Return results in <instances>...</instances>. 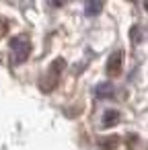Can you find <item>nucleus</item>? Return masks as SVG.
<instances>
[{
  "label": "nucleus",
  "instance_id": "4",
  "mask_svg": "<svg viewBox=\"0 0 148 150\" xmlns=\"http://www.w3.org/2000/svg\"><path fill=\"white\" fill-rule=\"evenodd\" d=\"M103 6H105V0H84V13H86L89 17L101 15Z\"/></svg>",
  "mask_w": 148,
  "mask_h": 150
},
{
  "label": "nucleus",
  "instance_id": "7",
  "mask_svg": "<svg viewBox=\"0 0 148 150\" xmlns=\"http://www.w3.org/2000/svg\"><path fill=\"white\" fill-rule=\"evenodd\" d=\"M117 121H119V113H117V111H107V113H105V119H103V125L109 127V125H113V123H117Z\"/></svg>",
  "mask_w": 148,
  "mask_h": 150
},
{
  "label": "nucleus",
  "instance_id": "5",
  "mask_svg": "<svg viewBox=\"0 0 148 150\" xmlns=\"http://www.w3.org/2000/svg\"><path fill=\"white\" fill-rule=\"evenodd\" d=\"M117 144H119L117 136H109V138H103V140L99 142V150H115Z\"/></svg>",
  "mask_w": 148,
  "mask_h": 150
},
{
  "label": "nucleus",
  "instance_id": "3",
  "mask_svg": "<svg viewBox=\"0 0 148 150\" xmlns=\"http://www.w3.org/2000/svg\"><path fill=\"white\" fill-rule=\"evenodd\" d=\"M121 68H123V52L121 50H115L109 56V60H107V74L111 78H115V76L121 74Z\"/></svg>",
  "mask_w": 148,
  "mask_h": 150
},
{
  "label": "nucleus",
  "instance_id": "6",
  "mask_svg": "<svg viewBox=\"0 0 148 150\" xmlns=\"http://www.w3.org/2000/svg\"><path fill=\"white\" fill-rule=\"evenodd\" d=\"M97 97H101V99H109V97H113V84H109V82L99 84V86H97Z\"/></svg>",
  "mask_w": 148,
  "mask_h": 150
},
{
  "label": "nucleus",
  "instance_id": "2",
  "mask_svg": "<svg viewBox=\"0 0 148 150\" xmlns=\"http://www.w3.org/2000/svg\"><path fill=\"white\" fill-rule=\"evenodd\" d=\"M11 52H13V62L15 64H23L29 60L31 56V41L27 35H19L15 39H11Z\"/></svg>",
  "mask_w": 148,
  "mask_h": 150
},
{
  "label": "nucleus",
  "instance_id": "9",
  "mask_svg": "<svg viewBox=\"0 0 148 150\" xmlns=\"http://www.w3.org/2000/svg\"><path fill=\"white\" fill-rule=\"evenodd\" d=\"M144 8H146V13H148V0H146V2H144Z\"/></svg>",
  "mask_w": 148,
  "mask_h": 150
},
{
  "label": "nucleus",
  "instance_id": "8",
  "mask_svg": "<svg viewBox=\"0 0 148 150\" xmlns=\"http://www.w3.org/2000/svg\"><path fill=\"white\" fill-rule=\"evenodd\" d=\"M11 31V23L6 21V19H2V17H0V37H2V35H6Z\"/></svg>",
  "mask_w": 148,
  "mask_h": 150
},
{
  "label": "nucleus",
  "instance_id": "1",
  "mask_svg": "<svg viewBox=\"0 0 148 150\" xmlns=\"http://www.w3.org/2000/svg\"><path fill=\"white\" fill-rule=\"evenodd\" d=\"M62 70H64V60H56L50 64L47 72L41 76L39 80V86L43 93H52L58 84H60V78H62Z\"/></svg>",
  "mask_w": 148,
  "mask_h": 150
},
{
  "label": "nucleus",
  "instance_id": "10",
  "mask_svg": "<svg viewBox=\"0 0 148 150\" xmlns=\"http://www.w3.org/2000/svg\"><path fill=\"white\" fill-rule=\"evenodd\" d=\"M130 2H134V0H130Z\"/></svg>",
  "mask_w": 148,
  "mask_h": 150
}]
</instances>
